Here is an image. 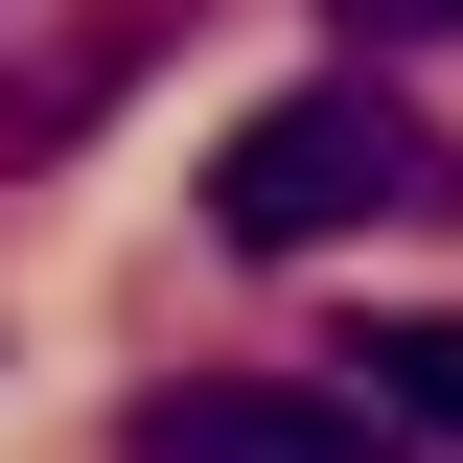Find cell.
Instances as JSON below:
<instances>
[{
    "label": "cell",
    "mask_w": 463,
    "mask_h": 463,
    "mask_svg": "<svg viewBox=\"0 0 463 463\" xmlns=\"http://www.w3.org/2000/svg\"><path fill=\"white\" fill-rule=\"evenodd\" d=\"M325 24H347V70L371 47H463V0H325Z\"/></svg>",
    "instance_id": "5b68a950"
},
{
    "label": "cell",
    "mask_w": 463,
    "mask_h": 463,
    "mask_svg": "<svg viewBox=\"0 0 463 463\" xmlns=\"http://www.w3.org/2000/svg\"><path fill=\"white\" fill-rule=\"evenodd\" d=\"M163 24H185V0H70L47 47L0 70V185H47V163H70V139H93V116H116V93H139V70H163Z\"/></svg>",
    "instance_id": "3957f363"
},
{
    "label": "cell",
    "mask_w": 463,
    "mask_h": 463,
    "mask_svg": "<svg viewBox=\"0 0 463 463\" xmlns=\"http://www.w3.org/2000/svg\"><path fill=\"white\" fill-rule=\"evenodd\" d=\"M325 371H347L371 417H394V440H463V325H347Z\"/></svg>",
    "instance_id": "277c9868"
},
{
    "label": "cell",
    "mask_w": 463,
    "mask_h": 463,
    "mask_svg": "<svg viewBox=\"0 0 463 463\" xmlns=\"http://www.w3.org/2000/svg\"><path fill=\"white\" fill-rule=\"evenodd\" d=\"M116 463H394V417L347 371H163L116 417Z\"/></svg>",
    "instance_id": "7a4b0ae2"
},
{
    "label": "cell",
    "mask_w": 463,
    "mask_h": 463,
    "mask_svg": "<svg viewBox=\"0 0 463 463\" xmlns=\"http://www.w3.org/2000/svg\"><path fill=\"white\" fill-rule=\"evenodd\" d=\"M394 209H463V139L394 116L371 70L232 116V163H209V232H232V255H325V232H394Z\"/></svg>",
    "instance_id": "6da1fadb"
}]
</instances>
